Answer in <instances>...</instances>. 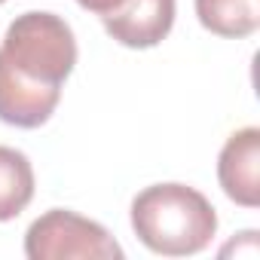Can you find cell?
Returning a JSON list of instances; mask_svg holds the SVG:
<instances>
[{"label": "cell", "mask_w": 260, "mask_h": 260, "mask_svg": "<svg viewBox=\"0 0 260 260\" xmlns=\"http://www.w3.org/2000/svg\"><path fill=\"white\" fill-rule=\"evenodd\" d=\"M132 230L153 254L187 257L211 245L217 214L187 184H153L132 199Z\"/></svg>", "instance_id": "cell-1"}, {"label": "cell", "mask_w": 260, "mask_h": 260, "mask_svg": "<svg viewBox=\"0 0 260 260\" xmlns=\"http://www.w3.org/2000/svg\"><path fill=\"white\" fill-rule=\"evenodd\" d=\"M77 64L71 25L55 13H22L10 22L0 46V68L34 89L61 92Z\"/></svg>", "instance_id": "cell-2"}, {"label": "cell", "mask_w": 260, "mask_h": 260, "mask_svg": "<svg viewBox=\"0 0 260 260\" xmlns=\"http://www.w3.org/2000/svg\"><path fill=\"white\" fill-rule=\"evenodd\" d=\"M25 254L31 260H68V257L119 260L122 248L101 223L68 208H52L28 226Z\"/></svg>", "instance_id": "cell-3"}, {"label": "cell", "mask_w": 260, "mask_h": 260, "mask_svg": "<svg viewBox=\"0 0 260 260\" xmlns=\"http://www.w3.org/2000/svg\"><path fill=\"white\" fill-rule=\"evenodd\" d=\"M217 181L236 205H260V128L248 125L226 138L217 156Z\"/></svg>", "instance_id": "cell-4"}, {"label": "cell", "mask_w": 260, "mask_h": 260, "mask_svg": "<svg viewBox=\"0 0 260 260\" xmlns=\"http://www.w3.org/2000/svg\"><path fill=\"white\" fill-rule=\"evenodd\" d=\"M104 22V31L128 46V49H150L162 43L175 25V0H125V7Z\"/></svg>", "instance_id": "cell-5"}, {"label": "cell", "mask_w": 260, "mask_h": 260, "mask_svg": "<svg viewBox=\"0 0 260 260\" xmlns=\"http://www.w3.org/2000/svg\"><path fill=\"white\" fill-rule=\"evenodd\" d=\"M196 16L205 31L242 40L260 25V0H196Z\"/></svg>", "instance_id": "cell-6"}, {"label": "cell", "mask_w": 260, "mask_h": 260, "mask_svg": "<svg viewBox=\"0 0 260 260\" xmlns=\"http://www.w3.org/2000/svg\"><path fill=\"white\" fill-rule=\"evenodd\" d=\"M34 199V169L31 159L0 144V220L19 217Z\"/></svg>", "instance_id": "cell-7"}, {"label": "cell", "mask_w": 260, "mask_h": 260, "mask_svg": "<svg viewBox=\"0 0 260 260\" xmlns=\"http://www.w3.org/2000/svg\"><path fill=\"white\" fill-rule=\"evenodd\" d=\"M77 4H80L83 10H89V13L107 19V16H113V13H119V10L125 7V0H77Z\"/></svg>", "instance_id": "cell-8"}, {"label": "cell", "mask_w": 260, "mask_h": 260, "mask_svg": "<svg viewBox=\"0 0 260 260\" xmlns=\"http://www.w3.org/2000/svg\"><path fill=\"white\" fill-rule=\"evenodd\" d=\"M0 4H7V0H0Z\"/></svg>", "instance_id": "cell-9"}]
</instances>
